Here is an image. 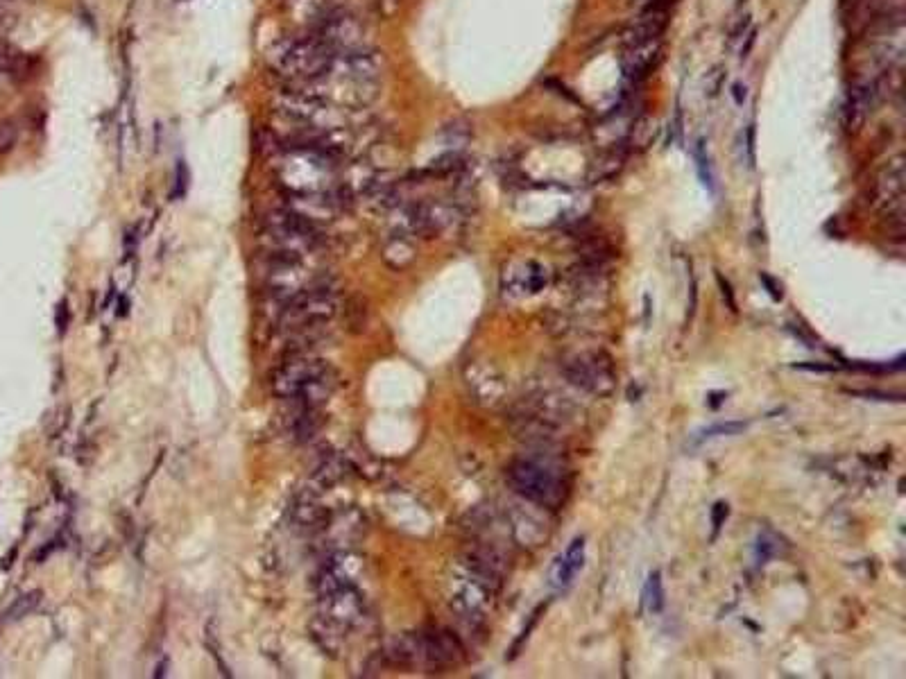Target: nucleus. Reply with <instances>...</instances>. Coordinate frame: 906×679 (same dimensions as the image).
<instances>
[{
  "mask_svg": "<svg viewBox=\"0 0 906 679\" xmlns=\"http://www.w3.org/2000/svg\"><path fill=\"white\" fill-rule=\"evenodd\" d=\"M743 39H746V41H743L741 48H739V57H741V59H746V57L750 55L752 46H755V41H757V30H750Z\"/></svg>",
  "mask_w": 906,
  "mask_h": 679,
  "instance_id": "31",
  "label": "nucleus"
},
{
  "mask_svg": "<svg viewBox=\"0 0 906 679\" xmlns=\"http://www.w3.org/2000/svg\"><path fill=\"white\" fill-rule=\"evenodd\" d=\"M725 517H728V505L719 503V505L714 507V514H712V519H714V532H719V528H721V523H723Z\"/></svg>",
  "mask_w": 906,
  "mask_h": 679,
  "instance_id": "33",
  "label": "nucleus"
},
{
  "mask_svg": "<svg viewBox=\"0 0 906 679\" xmlns=\"http://www.w3.org/2000/svg\"><path fill=\"white\" fill-rule=\"evenodd\" d=\"M399 5H401V0H376V7H379V14L383 16V19H388V16L395 14L399 10Z\"/></svg>",
  "mask_w": 906,
  "mask_h": 679,
  "instance_id": "30",
  "label": "nucleus"
},
{
  "mask_svg": "<svg viewBox=\"0 0 906 679\" xmlns=\"http://www.w3.org/2000/svg\"><path fill=\"white\" fill-rule=\"evenodd\" d=\"M361 571H363L361 557L349 553V550H333L329 560L324 562L320 569L318 580H315L318 596H324V593H331L343 587H354Z\"/></svg>",
  "mask_w": 906,
  "mask_h": 679,
  "instance_id": "9",
  "label": "nucleus"
},
{
  "mask_svg": "<svg viewBox=\"0 0 906 679\" xmlns=\"http://www.w3.org/2000/svg\"><path fill=\"white\" fill-rule=\"evenodd\" d=\"M879 100H882V84L877 77H868V80H859L848 93V102H845V125L848 130H859L863 123L873 116Z\"/></svg>",
  "mask_w": 906,
  "mask_h": 679,
  "instance_id": "10",
  "label": "nucleus"
},
{
  "mask_svg": "<svg viewBox=\"0 0 906 679\" xmlns=\"http://www.w3.org/2000/svg\"><path fill=\"white\" fill-rule=\"evenodd\" d=\"M16 139H19V130L12 120H0V154L12 150Z\"/></svg>",
  "mask_w": 906,
  "mask_h": 679,
  "instance_id": "24",
  "label": "nucleus"
},
{
  "mask_svg": "<svg viewBox=\"0 0 906 679\" xmlns=\"http://www.w3.org/2000/svg\"><path fill=\"white\" fill-rule=\"evenodd\" d=\"M320 279L306 268L302 259H288V256H272L268 272H266V286L272 297L284 306L290 299H295L313 288Z\"/></svg>",
  "mask_w": 906,
  "mask_h": 679,
  "instance_id": "7",
  "label": "nucleus"
},
{
  "mask_svg": "<svg viewBox=\"0 0 906 679\" xmlns=\"http://www.w3.org/2000/svg\"><path fill=\"white\" fill-rule=\"evenodd\" d=\"M641 3H644V5H646V3H651V0H641Z\"/></svg>",
  "mask_w": 906,
  "mask_h": 679,
  "instance_id": "35",
  "label": "nucleus"
},
{
  "mask_svg": "<svg viewBox=\"0 0 906 679\" xmlns=\"http://www.w3.org/2000/svg\"><path fill=\"white\" fill-rule=\"evenodd\" d=\"M268 240L272 256L304 259L320 247L322 234L318 225L297 216L295 211L281 209L268 218Z\"/></svg>",
  "mask_w": 906,
  "mask_h": 679,
  "instance_id": "5",
  "label": "nucleus"
},
{
  "mask_svg": "<svg viewBox=\"0 0 906 679\" xmlns=\"http://www.w3.org/2000/svg\"><path fill=\"white\" fill-rule=\"evenodd\" d=\"M347 474H349V467H347V462L340 458V455H327V458H324L318 467H315L313 483L327 489V487L343 483Z\"/></svg>",
  "mask_w": 906,
  "mask_h": 679,
  "instance_id": "19",
  "label": "nucleus"
},
{
  "mask_svg": "<svg viewBox=\"0 0 906 679\" xmlns=\"http://www.w3.org/2000/svg\"><path fill=\"white\" fill-rule=\"evenodd\" d=\"M336 53L320 34L309 32L304 37L288 39L270 55V64L279 75L295 84L315 82L329 73Z\"/></svg>",
  "mask_w": 906,
  "mask_h": 679,
  "instance_id": "3",
  "label": "nucleus"
},
{
  "mask_svg": "<svg viewBox=\"0 0 906 679\" xmlns=\"http://www.w3.org/2000/svg\"><path fill=\"white\" fill-rule=\"evenodd\" d=\"M644 605L651 614H660L664 609V584L660 571L648 575V582L644 587Z\"/></svg>",
  "mask_w": 906,
  "mask_h": 679,
  "instance_id": "21",
  "label": "nucleus"
},
{
  "mask_svg": "<svg viewBox=\"0 0 906 679\" xmlns=\"http://www.w3.org/2000/svg\"><path fill=\"white\" fill-rule=\"evenodd\" d=\"M16 68V55L12 53V48L5 44L3 39H0V75L3 73H10Z\"/></svg>",
  "mask_w": 906,
  "mask_h": 679,
  "instance_id": "27",
  "label": "nucleus"
},
{
  "mask_svg": "<svg viewBox=\"0 0 906 679\" xmlns=\"http://www.w3.org/2000/svg\"><path fill=\"white\" fill-rule=\"evenodd\" d=\"M39 603V593H28V596H21L19 600H16V603L10 607V612H7V621H16V618H21V616H28L34 607H37Z\"/></svg>",
  "mask_w": 906,
  "mask_h": 679,
  "instance_id": "22",
  "label": "nucleus"
},
{
  "mask_svg": "<svg viewBox=\"0 0 906 679\" xmlns=\"http://www.w3.org/2000/svg\"><path fill=\"white\" fill-rule=\"evenodd\" d=\"M623 163H626V152H623V148H610L594 161L589 177H592L594 182H603V179L617 175L623 168Z\"/></svg>",
  "mask_w": 906,
  "mask_h": 679,
  "instance_id": "20",
  "label": "nucleus"
},
{
  "mask_svg": "<svg viewBox=\"0 0 906 679\" xmlns=\"http://www.w3.org/2000/svg\"><path fill=\"white\" fill-rule=\"evenodd\" d=\"M336 376L324 360L299 356L279 369L275 376L277 397L306 408H322L331 397Z\"/></svg>",
  "mask_w": 906,
  "mask_h": 679,
  "instance_id": "2",
  "label": "nucleus"
},
{
  "mask_svg": "<svg viewBox=\"0 0 906 679\" xmlns=\"http://www.w3.org/2000/svg\"><path fill=\"white\" fill-rule=\"evenodd\" d=\"M696 161H698V173H700V179H703V184L709 188V191H714V175H712V166H709V159H707V154H705V148H703V143H698V150H696Z\"/></svg>",
  "mask_w": 906,
  "mask_h": 679,
  "instance_id": "25",
  "label": "nucleus"
},
{
  "mask_svg": "<svg viewBox=\"0 0 906 679\" xmlns=\"http://www.w3.org/2000/svg\"><path fill=\"white\" fill-rule=\"evenodd\" d=\"M506 480L526 501L551 507V510L560 507L564 496H567V483L562 480L560 471L553 464L535 458H519L510 462L506 469Z\"/></svg>",
  "mask_w": 906,
  "mask_h": 679,
  "instance_id": "4",
  "label": "nucleus"
},
{
  "mask_svg": "<svg viewBox=\"0 0 906 679\" xmlns=\"http://www.w3.org/2000/svg\"><path fill=\"white\" fill-rule=\"evenodd\" d=\"M284 7L288 10L290 19L309 32L318 30L333 12L329 0H284Z\"/></svg>",
  "mask_w": 906,
  "mask_h": 679,
  "instance_id": "15",
  "label": "nucleus"
},
{
  "mask_svg": "<svg viewBox=\"0 0 906 679\" xmlns=\"http://www.w3.org/2000/svg\"><path fill=\"white\" fill-rule=\"evenodd\" d=\"M906 44H904V23L897 19L888 23L877 41V57L882 59L884 68H900L904 62Z\"/></svg>",
  "mask_w": 906,
  "mask_h": 679,
  "instance_id": "16",
  "label": "nucleus"
},
{
  "mask_svg": "<svg viewBox=\"0 0 906 679\" xmlns=\"http://www.w3.org/2000/svg\"><path fill=\"white\" fill-rule=\"evenodd\" d=\"M669 16H671V12L644 10V14H641L635 23H630L628 28L623 30V34H621L623 48L644 44V41H651V39H662V34L666 32V28H669Z\"/></svg>",
  "mask_w": 906,
  "mask_h": 679,
  "instance_id": "14",
  "label": "nucleus"
},
{
  "mask_svg": "<svg viewBox=\"0 0 906 679\" xmlns=\"http://www.w3.org/2000/svg\"><path fill=\"white\" fill-rule=\"evenodd\" d=\"M583 566H585V539L576 537L558 560H555L551 569V584L555 589H569L578 578V573L583 571Z\"/></svg>",
  "mask_w": 906,
  "mask_h": 679,
  "instance_id": "13",
  "label": "nucleus"
},
{
  "mask_svg": "<svg viewBox=\"0 0 906 679\" xmlns=\"http://www.w3.org/2000/svg\"><path fill=\"white\" fill-rule=\"evenodd\" d=\"M569 376L574 378V383L583 385V388H589L594 392H603L601 381H605L608 385H612V381H614L610 360L608 363H598V356H594L592 360L578 358V363H574V372H569Z\"/></svg>",
  "mask_w": 906,
  "mask_h": 679,
  "instance_id": "17",
  "label": "nucleus"
},
{
  "mask_svg": "<svg viewBox=\"0 0 906 679\" xmlns=\"http://www.w3.org/2000/svg\"><path fill=\"white\" fill-rule=\"evenodd\" d=\"M743 428H746V424H741V421H732V424H719V426H709L705 428V435L703 437H716V435H737L741 433Z\"/></svg>",
  "mask_w": 906,
  "mask_h": 679,
  "instance_id": "26",
  "label": "nucleus"
},
{
  "mask_svg": "<svg viewBox=\"0 0 906 679\" xmlns=\"http://www.w3.org/2000/svg\"><path fill=\"white\" fill-rule=\"evenodd\" d=\"M315 34L327 41L329 48L336 55H345V53H356V50H365L372 48L370 41V28L367 23L347 10H333L327 21H324Z\"/></svg>",
  "mask_w": 906,
  "mask_h": 679,
  "instance_id": "6",
  "label": "nucleus"
},
{
  "mask_svg": "<svg viewBox=\"0 0 906 679\" xmlns=\"http://www.w3.org/2000/svg\"><path fill=\"white\" fill-rule=\"evenodd\" d=\"M662 48H664L662 39H651V41H644V44L623 48L621 68H623V73H626L628 80L637 82L644 75H648V71H651V68H655V64L660 62Z\"/></svg>",
  "mask_w": 906,
  "mask_h": 679,
  "instance_id": "12",
  "label": "nucleus"
},
{
  "mask_svg": "<svg viewBox=\"0 0 906 679\" xmlns=\"http://www.w3.org/2000/svg\"><path fill=\"white\" fill-rule=\"evenodd\" d=\"M725 84V68L723 66H714L712 71L705 77V96L707 98H716L721 93Z\"/></svg>",
  "mask_w": 906,
  "mask_h": 679,
  "instance_id": "23",
  "label": "nucleus"
},
{
  "mask_svg": "<svg viewBox=\"0 0 906 679\" xmlns=\"http://www.w3.org/2000/svg\"><path fill=\"white\" fill-rule=\"evenodd\" d=\"M877 202L891 216H902L904 211V159L895 157L882 168L877 177Z\"/></svg>",
  "mask_w": 906,
  "mask_h": 679,
  "instance_id": "11",
  "label": "nucleus"
},
{
  "mask_svg": "<svg viewBox=\"0 0 906 679\" xmlns=\"http://www.w3.org/2000/svg\"><path fill=\"white\" fill-rule=\"evenodd\" d=\"M746 143H748V166H755V143H757V130L755 123L748 125V134H746Z\"/></svg>",
  "mask_w": 906,
  "mask_h": 679,
  "instance_id": "29",
  "label": "nucleus"
},
{
  "mask_svg": "<svg viewBox=\"0 0 906 679\" xmlns=\"http://www.w3.org/2000/svg\"><path fill=\"white\" fill-rule=\"evenodd\" d=\"M383 261H386L392 270H404L415 261V247L406 234H395L386 247H383Z\"/></svg>",
  "mask_w": 906,
  "mask_h": 679,
  "instance_id": "18",
  "label": "nucleus"
},
{
  "mask_svg": "<svg viewBox=\"0 0 906 679\" xmlns=\"http://www.w3.org/2000/svg\"><path fill=\"white\" fill-rule=\"evenodd\" d=\"M10 7H12V3H7V0H0V25H5L7 19H10Z\"/></svg>",
  "mask_w": 906,
  "mask_h": 679,
  "instance_id": "34",
  "label": "nucleus"
},
{
  "mask_svg": "<svg viewBox=\"0 0 906 679\" xmlns=\"http://www.w3.org/2000/svg\"><path fill=\"white\" fill-rule=\"evenodd\" d=\"M338 161L336 152L284 145L277 161V179L288 195L327 193L338 184Z\"/></svg>",
  "mask_w": 906,
  "mask_h": 679,
  "instance_id": "1",
  "label": "nucleus"
},
{
  "mask_svg": "<svg viewBox=\"0 0 906 679\" xmlns=\"http://www.w3.org/2000/svg\"><path fill=\"white\" fill-rule=\"evenodd\" d=\"M175 186L177 188L173 191V197H182L186 193V188H188V168H186L184 161H179V166H177Z\"/></svg>",
  "mask_w": 906,
  "mask_h": 679,
  "instance_id": "28",
  "label": "nucleus"
},
{
  "mask_svg": "<svg viewBox=\"0 0 906 679\" xmlns=\"http://www.w3.org/2000/svg\"><path fill=\"white\" fill-rule=\"evenodd\" d=\"M732 98H734V102H737L739 107H743V102H746V98H748L746 84H741V82L732 84Z\"/></svg>",
  "mask_w": 906,
  "mask_h": 679,
  "instance_id": "32",
  "label": "nucleus"
},
{
  "mask_svg": "<svg viewBox=\"0 0 906 679\" xmlns=\"http://www.w3.org/2000/svg\"><path fill=\"white\" fill-rule=\"evenodd\" d=\"M383 71H386V57H383L381 50H376L374 46L356 50V53L336 55L329 68V73H336L340 77H347V80L361 84H376V87H379Z\"/></svg>",
  "mask_w": 906,
  "mask_h": 679,
  "instance_id": "8",
  "label": "nucleus"
}]
</instances>
